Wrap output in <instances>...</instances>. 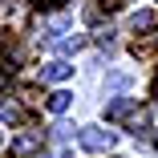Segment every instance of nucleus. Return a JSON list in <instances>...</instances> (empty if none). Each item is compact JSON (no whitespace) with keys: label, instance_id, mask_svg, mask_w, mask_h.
<instances>
[{"label":"nucleus","instance_id":"f257e3e1","mask_svg":"<svg viewBox=\"0 0 158 158\" xmlns=\"http://www.w3.org/2000/svg\"><path fill=\"white\" fill-rule=\"evenodd\" d=\"M106 118H110V122H130L134 130L146 126V110H138L134 98H114V102L106 106Z\"/></svg>","mask_w":158,"mask_h":158},{"label":"nucleus","instance_id":"f03ea898","mask_svg":"<svg viewBox=\"0 0 158 158\" xmlns=\"http://www.w3.org/2000/svg\"><path fill=\"white\" fill-rule=\"evenodd\" d=\"M114 142H118V134L106 130V126H85L81 130V150H89V154H106V150H114Z\"/></svg>","mask_w":158,"mask_h":158},{"label":"nucleus","instance_id":"7ed1b4c3","mask_svg":"<svg viewBox=\"0 0 158 158\" xmlns=\"http://www.w3.org/2000/svg\"><path fill=\"white\" fill-rule=\"evenodd\" d=\"M45 146V134L41 130H24L20 138H12V158H28V154H37Z\"/></svg>","mask_w":158,"mask_h":158},{"label":"nucleus","instance_id":"20e7f679","mask_svg":"<svg viewBox=\"0 0 158 158\" xmlns=\"http://www.w3.org/2000/svg\"><path fill=\"white\" fill-rule=\"evenodd\" d=\"M41 77L53 81V85L57 81H69L73 77V65H69V61H49V65H41Z\"/></svg>","mask_w":158,"mask_h":158},{"label":"nucleus","instance_id":"39448f33","mask_svg":"<svg viewBox=\"0 0 158 158\" xmlns=\"http://www.w3.org/2000/svg\"><path fill=\"white\" fill-rule=\"evenodd\" d=\"M41 28H45V37H49V41H57V37L69 28V12H53V16H45Z\"/></svg>","mask_w":158,"mask_h":158},{"label":"nucleus","instance_id":"423d86ee","mask_svg":"<svg viewBox=\"0 0 158 158\" xmlns=\"http://www.w3.org/2000/svg\"><path fill=\"white\" fill-rule=\"evenodd\" d=\"M69 102H73V93H69V89H57V93H49V102H45V106H49V114H65Z\"/></svg>","mask_w":158,"mask_h":158},{"label":"nucleus","instance_id":"0eeeda50","mask_svg":"<svg viewBox=\"0 0 158 158\" xmlns=\"http://www.w3.org/2000/svg\"><path fill=\"white\" fill-rule=\"evenodd\" d=\"M20 118H24V110H20L16 102H0V122H12V126H16Z\"/></svg>","mask_w":158,"mask_h":158},{"label":"nucleus","instance_id":"6e6552de","mask_svg":"<svg viewBox=\"0 0 158 158\" xmlns=\"http://www.w3.org/2000/svg\"><path fill=\"white\" fill-rule=\"evenodd\" d=\"M130 28H134V33H142V28H154V12H146V8H142V12H134V16H130Z\"/></svg>","mask_w":158,"mask_h":158},{"label":"nucleus","instance_id":"1a4fd4ad","mask_svg":"<svg viewBox=\"0 0 158 158\" xmlns=\"http://www.w3.org/2000/svg\"><path fill=\"white\" fill-rule=\"evenodd\" d=\"M49 138H53V142H69V138H73V126H69V122H57L53 130H49Z\"/></svg>","mask_w":158,"mask_h":158},{"label":"nucleus","instance_id":"9d476101","mask_svg":"<svg viewBox=\"0 0 158 158\" xmlns=\"http://www.w3.org/2000/svg\"><path fill=\"white\" fill-rule=\"evenodd\" d=\"M81 45H85V37H65V41H57L53 49H61V53H77Z\"/></svg>","mask_w":158,"mask_h":158},{"label":"nucleus","instance_id":"9b49d317","mask_svg":"<svg viewBox=\"0 0 158 158\" xmlns=\"http://www.w3.org/2000/svg\"><path fill=\"white\" fill-rule=\"evenodd\" d=\"M20 98H24V106H41V102H45L37 89H20Z\"/></svg>","mask_w":158,"mask_h":158},{"label":"nucleus","instance_id":"f8f14e48","mask_svg":"<svg viewBox=\"0 0 158 158\" xmlns=\"http://www.w3.org/2000/svg\"><path fill=\"white\" fill-rule=\"evenodd\" d=\"M45 158H69V150H49Z\"/></svg>","mask_w":158,"mask_h":158},{"label":"nucleus","instance_id":"ddd939ff","mask_svg":"<svg viewBox=\"0 0 158 158\" xmlns=\"http://www.w3.org/2000/svg\"><path fill=\"white\" fill-rule=\"evenodd\" d=\"M37 4H45V8H53V4H61V0H37Z\"/></svg>","mask_w":158,"mask_h":158},{"label":"nucleus","instance_id":"4468645a","mask_svg":"<svg viewBox=\"0 0 158 158\" xmlns=\"http://www.w3.org/2000/svg\"><path fill=\"white\" fill-rule=\"evenodd\" d=\"M102 4H106V8H114V4H122V0H102Z\"/></svg>","mask_w":158,"mask_h":158},{"label":"nucleus","instance_id":"2eb2a0df","mask_svg":"<svg viewBox=\"0 0 158 158\" xmlns=\"http://www.w3.org/2000/svg\"><path fill=\"white\" fill-rule=\"evenodd\" d=\"M154 98H158V81H154Z\"/></svg>","mask_w":158,"mask_h":158},{"label":"nucleus","instance_id":"dca6fc26","mask_svg":"<svg viewBox=\"0 0 158 158\" xmlns=\"http://www.w3.org/2000/svg\"><path fill=\"white\" fill-rule=\"evenodd\" d=\"M0 146H4V134H0Z\"/></svg>","mask_w":158,"mask_h":158}]
</instances>
